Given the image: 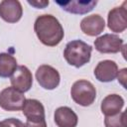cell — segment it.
<instances>
[{
  "mask_svg": "<svg viewBox=\"0 0 127 127\" xmlns=\"http://www.w3.org/2000/svg\"><path fill=\"white\" fill-rule=\"evenodd\" d=\"M0 127H3V125H2V123L0 122Z\"/></svg>",
  "mask_w": 127,
  "mask_h": 127,
  "instance_id": "22",
  "label": "cell"
},
{
  "mask_svg": "<svg viewBox=\"0 0 127 127\" xmlns=\"http://www.w3.org/2000/svg\"><path fill=\"white\" fill-rule=\"evenodd\" d=\"M55 122L59 127H76L78 118L71 108L62 106L55 111Z\"/></svg>",
  "mask_w": 127,
  "mask_h": 127,
  "instance_id": "14",
  "label": "cell"
},
{
  "mask_svg": "<svg viewBox=\"0 0 127 127\" xmlns=\"http://www.w3.org/2000/svg\"><path fill=\"white\" fill-rule=\"evenodd\" d=\"M3 127H25V124L17 118H7L1 121Z\"/></svg>",
  "mask_w": 127,
  "mask_h": 127,
  "instance_id": "18",
  "label": "cell"
},
{
  "mask_svg": "<svg viewBox=\"0 0 127 127\" xmlns=\"http://www.w3.org/2000/svg\"><path fill=\"white\" fill-rule=\"evenodd\" d=\"M28 3L30 4V5H32V6H34L35 8H38V9H43V8H45V7H47L48 5H49V1H46V0H41V1H39V0H36V1H28Z\"/></svg>",
  "mask_w": 127,
  "mask_h": 127,
  "instance_id": "19",
  "label": "cell"
},
{
  "mask_svg": "<svg viewBox=\"0 0 127 127\" xmlns=\"http://www.w3.org/2000/svg\"><path fill=\"white\" fill-rule=\"evenodd\" d=\"M91 52V46L81 40H73L66 44L64 57L68 64L80 67L90 61Z\"/></svg>",
  "mask_w": 127,
  "mask_h": 127,
  "instance_id": "2",
  "label": "cell"
},
{
  "mask_svg": "<svg viewBox=\"0 0 127 127\" xmlns=\"http://www.w3.org/2000/svg\"><path fill=\"white\" fill-rule=\"evenodd\" d=\"M26 98L23 92L13 86L6 87L0 92V107L6 111H18L23 108Z\"/></svg>",
  "mask_w": 127,
  "mask_h": 127,
  "instance_id": "4",
  "label": "cell"
},
{
  "mask_svg": "<svg viewBox=\"0 0 127 127\" xmlns=\"http://www.w3.org/2000/svg\"><path fill=\"white\" fill-rule=\"evenodd\" d=\"M95 49L102 54H115L123 48V40L117 35L105 34L94 41Z\"/></svg>",
  "mask_w": 127,
  "mask_h": 127,
  "instance_id": "6",
  "label": "cell"
},
{
  "mask_svg": "<svg viewBox=\"0 0 127 127\" xmlns=\"http://www.w3.org/2000/svg\"><path fill=\"white\" fill-rule=\"evenodd\" d=\"M118 74V66L115 62L110 60L101 61L94 68V75L101 82H110Z\"/></svg>",
  "mask_w": 127,
  "mask_h": 127,
  "instance_id": "10",
  "label": "cell"
},
{
  "mask_svg": "<svg viewBox=\"0 0 127 127\" xmlns=\"http://www.w3.org/2000/svg\"><path fill=\"white\" fill-rule=\"evenodd\" d=\"M118 75V81L125 87L126 85H125V79H126V68H123V69H121L120 71H119V74H117Z\"/></svg>",
  "mask_w": 127,
  "mask_h": 127,
  "instance_id": "21",
  "label": "cell"
},
{
  "mask_svg": "<svg viewBox=\"0 0 127 127\" xmlns=\"http://www.w3.org/2000/svg\"><path fill=\"white\" fill-rule=\"evenodd\" d=\"M34 30L38 39L46 46L55 47L64 39V28L59 20L50 14L39 16L34 24Z\"/></svg>",
  "mask_w": 127,
  "mask_h": 127,
  "instance_id": "1",
  "label": "cell"
},
{
  "mask_svg": "<svg viewBox=\"0 0 127 127\" xmlns=\"http://www.w3.org/2000/svg\"><path fill=\"white\" fill-rule=\"evenodd\" d=\"M63 10L71 14H86L90 12L97 4V1H67L56 2Z\"/></svg>",
  "mask_w": 127,
  "mask_h": 127,
  "instance_id": "13",
  "label": "cell"
},
{
  "mask_svg": "<svg viewBox=\"0 0 127 127\" xmlns=\"http://www.w3.org/2000/svg\"><path fill=\"white\" fill-rule=\"evenodd\" d=\"M126 2L120 7H115L108 13L107 24L108 28L115 33H121L127 28V10L125 8Z\"/></svg>",
  "mask_w": 127,
  "mask_h": 127,
  "instance_id": "8",
  "label": "cell"
},
{
  "mask_svg": "<svg viewBox=\"0 0 127 127\" xmlns=\"http://www.w3.org/2000/svg\"><path fill=\"white\" fill-rule=\"evenodd\" d=\"M11 84L14 88L21 92H26L30 90L33 84V75L30 69L25 65L17 66L16 70L11 76Z\"/></svg>",
  "mask_w": 127,
  "mask_h": 127,
  "instance_id": "7",
  "label": "cell"
},
{
  "mask_svg": "<svg viewBox=\"0 0 127 127\" xmlns=\"http://www.w3.org/2000/svg\"><path fill=\"white\" fill-rule=\"evenodd\" d=\"M124 106V99L118 94H109L101 102V112L105 116H112L120 112Z\"/></svg>",
  "mask_w": 127,
  "mask_h": 127,
  "instance_id": "15",
  "label": "cell"
},
{
  "mask_svg": "<svg viewBox=\"0 0 127 127\" xmlns=\"http://www.w3.org/2000/svg\"><path fill=\"white\" fill-rule=\"evenodd\" d=\"M17 68V60L7 53H0V77L11 76Z\"/></svg>",
  "mask_w": 127,
  "mask_h": 127,
  "instance_id": "16",
  "label": "cell"
},
{
  "mask_svg": "<svg viewBox=\"0 0 127 127\" xmlns=\"http://www.w3.org/2000/svg\"><path fill=\"white\" fill-rule=\"evenodd\" d=\"M105 127H127L126 112H119L112 116H105Z\"/></svg>",
  "mask_w": 127,
  "mask_h": 127,
  "instance_id": "17",
  "label": "cell"
},
{
  "mask_svg": "<svg viewBox=\"0 0 127 127\" xmlns=\"http://www.w3.org/2000/svg\"><path fill=\"white\" fill-rule=\"evenodd\" d=\"M36 78L39 84L45 89H55L59 86L61 76L59 71L51 65L42 64L37 68Z\"/></svg>",
  "mask_w": 127,
  "mask_h": 127,
  "instance_id": "5",
  "label": "cell"
},
{
  "mask_svg": "<svg viewBox=\"0 0 127 127\" xmlns=\"http://www.w3.org/2000/svg\"><path fill=\"white\" fill-rule=\"evenodd\" d=\"M23 15V8L18 0H3L0 2V17L8 23L18 22Z\"/></svg>",
  "mask_w": 127,
  "mask_h": 127,
  "instance_id": "9",
  "label": "cell"
},
{
  "mask_svg": "<svg viewBox=\"0 0 127 127\" xmlns=\"http://www.w3.org/2000/svg\"><path fill=\"white\" fill-rule=\"evenodd\" d=\"M70 95L75 103L81 106H89L95 100L96 89L90 81L79 79L72 84Z\"/></svg>",
  "mask_w": 127,
  "mask_h": 127,
  "instance_id": "3",
  "label": "cell"
},
{
  "mask_svg": "<svg viewBox=\"0 0 127 127\" xmlns=\"http://www.w3.org/2000/svg\"><path fill=\"white\" fill-rule=\"evenodd\" d=\"M25 127H47V124L45 120H41V121H28L27 120Z\"/></svg>",
  "mask_w": 127,
  "mask_h": 127,
  "instance_id": "20",
  "label": "cell"
},
{
  "mask_svg": "<svg viewBox=\"0 0 127 127\" xmlns=\"http://www.w3.org/2000/svg\"><path fill=\"white\" fill-rule=\"evenodd\" d=\"M104 28H105L104 19L98 14L86 16L80 22L81 31L85 35H88L91 37L99 35L101 32H103Z\"/></svg>",
  "mask_w": 127,
  "mask_h": 127,
  "instance_id": "11",
  "label": "cell"
},
{
  "mask_svg": "<svg viewBox=\"0 0 127 127\" xmlns=\"http://www.w3.org/2000/svg\"><path fill=\"white\" fill-rule=\"evenodd\" d=\"M22 110L28 121L45 120V108L37 99H26Z\"/></svg>",
  "mask_w": 127,
  "mask_h": 127,
  "instance_id": "12",
  "label": "cell"
}]
</instances>
